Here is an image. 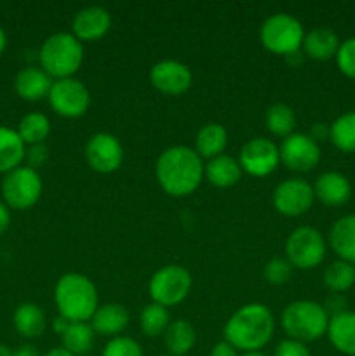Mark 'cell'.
Masks as SVG:
<instances>
[{"label": "cell", "instance_id": "ffe728a7", "mask_svg": "<svg viewBox=\"0 0 355 356\" xmlns=\"http://www.w3.org/2000/svg\"><path fill=\"white\" fill-rule=\"evenodd\" d=\"M327 245L338 259L355 266V214L341 216L333 222L327 235Z\"/></svg>", "mask_w": 355, "mask_h": 356}, {"label": "cell", "instance_id": "ee69618b", "mask_svg": "<svg viewBox=\"0 0 355 356\" xmlns=\"http://www.w3.org/2000/svg\"><path fill=\"white\" fill-rule=\"evenodd\" d=\"M13 356H40V353L33 346H30V344H24V346L13 351Z\"/></svg>", "mask_w": 355, "mask_h": 356}, {"label": "cell", "instance_id": "30bf717a", "mask_svg": "<svg viewBox=\"0 0 355 356\" xmlns=\"http://www.w3.org/2000/svg\"><path fill=\"white\" fill-rule=\"evenodd\" d=\"M49 106L56 115L63 118H80L87 113L90 106V92L82 80L61 79L52 82L49 90Z\"/></svg>", "mask_w": 355, "mask_h": 356}, {"label": "cell", "instance_id": "d590c367", "mask_svg": "<svg viewBox=\"0 0 355 356\" xmlns=\"http://www.w3.org/2000/svg\"><path fill=\"white\" fill-rule=\"evenodd\" d=\"M334 61H336L338 70L347 79L355 80V37L341 40V45L338 49V54L334 58Z\"/></svg>", "mask_w": 355, "mask_h": 356}, {"label": "cell", "instance_id": "f6af8a7d", "mask_svg": "<svg viewBox=\"0 0 355 356\" xmlns=\"http://www.w3.org/2000/svg\"><path fill=\"white\" fill-rule=\"evenodd\" d=\"M44 356H75V355H72L68 350H65L63 346H59V348H52V350L47 351Z\"/></svg>", "mask_w": 355, "mask_h": 356}, {"label": "cell", "instance_id": "836d02e7", "mask_svg": "<svg viewBox=\"0 0 355 356\" xmlns=\"http://www.w3.org/2000/svg\"><path fill=\"white\" fill-rule=\"evenodd\" d=\"M292 270H294V268L291 266V263H289L285 257H271V259L267 261V264H265L263 277L268 284L278 287V285H284L291 280Z\"/></svg>", "mask_w": 355, "mask_h": 356}, {"label": "cell", "instance_id": "d4e9b609", "mask_svg": "<svg viewBox=\"0 0 355 356\" xmlns=\"http://www.w3.org/2000/svg\"><path fill=\"white\" fill-rule=\"evenodd\" d=\"M26 155V145L21 141L17 131L0 125V174L21 167Z\"/></svg>", "mask_w": 355, "mask_h": 356}, {"label": "cell", "instance_id": "83f0119b", "mask_svg": "<svg viewBox=\"0 0 355 356\" xmlns=\"http://www.w3.org/2000/svg\"><path fill=\"white\" fill-rule=\"evenodd\" d=\"M329 141L341 153H355V110L345 111L329 124Z\"/></svg>", "mask_w": 355, "mask_h": 356}, {"label": "cell", "instance_id": "5bb4252c", "mask_svg": "<svg viewBox=\"0 0 355 356\" xmlns=\"http://www.w3.org/2000/svg\"><path fill=\"white\" fill-rule=\"evenodd\" d=\"M281 163L292 172H310L320 163V146L313 141L308 132H292L282 139L278 146Z\"/></svg>", "mask_w": 355, "mask_h": 356}, {"label": "cell", "instance_id": "b9f144b4", "mask_svg": "<svg viewBox=\"0 0 355 356\" xmlns=\"http://www.w3.org/2000/svg\"><path fill=\"white\" fill-rule=\"evenodd\" d=\"M9 225H10L9 207H7V205L3 204V202H0V235L7 232Z\"/></svg>", "mask_w": 355, "mask_h": 356}, {"label": "cell", "instance_id": "603a6c76", "mask_svg": "<svg viewBox=\"0 0 355 356\" xmlns=\"http://www.w3.org/2000/svg\"><path fill=\"white\" fill-rule=\"evenodd\" d=\"M242 174L244 172L240 169L239 160L226 155V153L205 162L204 179H207V183L214 188L225 190V188L235 186L240 177H242Z\"/></svg>", "mask_w": 355, "mask_h": 356}, {"label": "cell", "instance_id": "484cf974", "mask_svg": "<svg viewBox=\"0 0 355 356\" xmlns=\"http://www.w3.org/2000/svg\"><path fill=\"white\" fill-rule=\"evenodd\" d=\"M197 332L188 320H173L164 332V344L173 356H184L194 350Z\"/></svg>", "mask_w": 355, "mask_h": 356}, {"label": "cell", "instance_id": "1f68e13d", "mask_svg": "<svg viewBox=\"0 0 355 356\" xmlns=\"http://www.w3.org/2000/svg\"><path fill=\"white\" fill-rule=\"evenodd\" d=\"M17 134L24 145H44V141L51 134V120L38 111L24 115L17 125Z\"/></svg>", "mask_w": 355, "mask_h": 356}, {"label": "cell", "instance_id": "ab89813d", "mask_svg": "<svg viewBox=\"0 0 355 356\" xmlns=\"http://www.w3.org/2000/svg\"><path fill=\"white\" fill-rule=\"evenodd\" d=\"M209 356H240L239 351L235 350V348L232 346L230 343H226L225 339L219 341V343H216L214 346H212L211 353Z\"/></svg>", "mask_w": 355, "mask_h": 356}, {"label": "cell", "instance_id": "44dd1931", "mask_svg": "<svg viewBox=\"0 0 355 356\" xmlns=\"http://www.w3.org/2000/svg\"><path fill=\"white\" fill-rule=\"evenodd\" d=\"M54 80L38 66H26L14 79V89L24 101H40L49 96Z\"/></svg>", "mask_w": 355, "mask_h": 356}, {"label": "cell", "instance_id": "9c48e42d", "mask_svg": "<svg viewBox=\"0 0 355 356\" xmlns=\"http://www.w3.org/2000/svg\"><path fill=\"white\" fill-rule=\"evenodd\" d=\"M42 177L38 170L28 165H21L17 169L6 174L2 181V195L6 205L16 211L31 209L42 197Z\"/></svg>", "mask_w": 355, "mask_h": 356}, {"label": "cell", "instance_id": "d6a6232c", "mask_svg": "<svg viewBox=\"0 0 355 356\" xmlns=\"http://www.w3.org/2000/svg\"><path fill=\"white\" fill-rule=\"evenodd\" d=\"M171 323L169 309L164 306L150 302L139 313V329L146 337H159L164 336Z\"/></svg>", "mask_w": 355, "mask_h": 356}, {"label": "cell", "instance_id": "74e56055", "mask_svg": "<svg viewBox=\"0 0 355 356\" xmlns=\"http://www.w3.org/2000/svg\"><path fill=\"white\" fill-rule=\"evenodd\" d=\"M24 160L28 162V167L31 169H40L45 162L49 160V149L45 145H33L26 149V155H24Z\"/></svg>", "mask_w": 355, "mask_h": 356}, {"label": "cell", "instance_id": "7c38bea8", "mask_svg": "<svg viewBox=\"0 0 355 356\" xmlns=\"http://www.w3.org/2000/svg\"><path fill=\"white\" fill-rule=\"evenodd\" d=\"M239 163L244 174L251 177H267L281 165L278 145L268 138H253L239 152Z\"/></svg>", "mask_w": 355, "mask_h": 356}, {"label": "cell", "instance_id": "2e32d148", "mask_svg": "<svg viewBox=\"0 0 355 356\" xmlns=\"http://www.w3.org/2000/svg\"><path fill=\"white\" fill-rule=\"evenodd\" d=\"M111 14L101 6L80 9L72 19V35L82 44L97 42L110 31Z\"/></svg>", "mask_w": 355, "mask_h": 356}, {"label": "cell", "instance_id": "ba28073f", "mask_svg": "<svg viewBox=\"0 0 355 356\" xmlns=\"http://www.w3.org/2000/svg\"><path fill=\"white\" fill-rule=\"evenodd\" d=\"M191 273L181 264H166L152 275L148 282V294L152 302L174 308L188 298L191 291Z\"/></svg>", "mask_w": 355, "mask_h": 356}, {"label": "cell", "instance_id": "f1b7e54d", "mask_svg": "<svg viewBox=\"0 0 355 356\" xmlns=\"http://www.w3.org/2000/svg\"><path fill=\"white\" fill-rule=\"evenodd\" d=\"M94 330L89 322H70L61 336V346L75 356H84L93 350Z\"/></svg>", "mask_w": 355, "mask_h": 356}, {"label": "cell", "instance_id": "3957f363", "mask_svg": "<svg viewBox=\"0 0 355 356\" xmlns=\"http://www.w3.org/2000/svg\"><path fill=\"white\" fill-rule=\"evenodd\" d=\"M54 305L59 316L68 322H90L100 306L96 285L77 271L61 275L54 287Z\"/></svg>", "mask_w": 355, "mask_h": 356}, {"label": "cell", "instance_id": "f35d334b", "mask_svg": "<svg viewBox=\"0 0 355 356\" xmlns=\"http://www.w3.org/2000/svg\"><path fill=\"white\" fill-rule=\"evenodd\" d=\"M322 306L326 308L327 315L329 316L340 315V313L347 312V299H345L343 294H333V292H331Z\"/></svg>", "mask_w": 355, "mask_h": 356}, {"label": "cell", "instance_id": "8992f818", "mask_svg": "<svg viewBox=\"0 0 355 356\" xmlns=\"http://www.w3.org/2000/svg\"><path fill=\"white\" fill-rule=\"evenodd\" d=\"M305 33L298 17L287 13H277L268 16L261 24L260 42L271 54L291 58L301 51Z\"/></svg>", "mask_w": 355, "mask_h": 356}, {"label": "cell", "instance_id": "5b68a950", "mask_svg": "<svg viewBox=\"0 0 355 356\" xmlns=\"http://www.w3.org/2000/svg\"><path fill=\"white\" fill-rule=\"evenodd\" d=\"M331 316L320 302L312 299H298L284 308L281 327L287 339L299 343H313L327 334Z\"/></svg>", "mask_w": 355, "mask_h": 356}, {"label": "cell", "instance_id": "7dc6e473", "mask_svg": "<svg viewBox=\"0 0 355 356\" xmlns=\"http://www.w3.org/2000/svg\"><path fill=\"white\" fill-rule=\"evenodd\" d=\"M0 356H13V351L6 344H0Z\"/></svg>", "mask_w": 355, "mask_h": 356}, {"label": "cell", "instance_id": "7402d4cb", "mask_svg": "<svg viewBox=\"0 0 355 356\" xmlns=\"http://www.w3.org/2000/svg\"><path fill=\"white\" fill-rule=\"evenodd\" d=\"M326 336L334 350L347 356H355V312L347 309L331 316Z\"/></svg>", "mask_w": 355, "mask_h": 356}, {"label": "cell", "instance_id": "bcb514c9", "mask_svg": "<svg viewBox=\"0 0 355 356\" xmlns=\"http://www.w3.org/2000/svg\"><path fill=\"white\" fill-rule=\"evenodd\" d=\"M7 47V35L6 31H3V28L0 26V56H2V52L6 51Z\"/></svg>", "mask_w": 355, "mask_h": 356}, {"label": "cell", "instance_id": "8d00e7d4", "mask_svg": "<svg viewBox=\"0 0 355 356\" xmlns=\"http://www.w3.org/2000/svg\"><path fill=\"white\" fill-rule=\"evenodd\" d=\"M274 356H312L308 346L294 339H284L275 346Z\"/></svg>", "mask_w": 355, "mask_h": 356}, {"label": "cell", "instance_id": "9a60e30c", "mask_svg": "<svg viewBox=\"0 0 355 356\" xmlns=\"http://www.w3.org/2000/svg\"><path fill=\"white\" fill-rule=\"evenodd\" d=\"M150 83L166 96H181L194 83L191 70L178 59H162L150 70Z\"/></svg>", "mask_w": 355, "mask_h": 356}, {"label": "cell", "instance_id": "c3c4849f", "mask_svg": "<svg viewBox=\"0 0 355 356\" xmlns=\"http://www.w3.org/2000/svg\"><path fill=\"white\" fill-rule=\"evenodd\" d=\"M240 356H268V355H265L263 351H249V353H242Z\"/></svg>", "mask_w": 355, "mask_h": 356}, {"label": "cell", "instance_id": "d6986e66", "mask_svg": "<svg viewBox=\"0 0 355 356\" xmlns=\"http://www.w3.org/2000/svg\"><path fill=\"white\" fill-rule=\"evenodd\" d=\"M340 45L341 40L336 31L327 26H317L305 33L301 51L313 61H329L336 58Z\"/></svg>", "mask_w": 355, "mask_h": 356}, {"label": "cell", "instance_id": "cb8c5ba5", "mask_svg": "<svg viewBox=\"0 0 355 356\" xmlns=\"http://www.w3.org/2000/svg\"><path fill=\"white\" fill-rule=\"evenodd\" d=\"M228 145V132L218 122H209L198 129L194 149L202 160H211L223 155Z\"/></svg>", "mask_w": 355, "mask_h": 356}, {"label": "cell", "instance_id": "7bdbcfd3", "mask_svg": "<svg viewBox=\"0 0 355 356\" xmlns=\"http://www.w3.org/2000/svg\"><path fill=\"white\" fill-rule=\"evenodd\" d=\"M68 325H70L68 320L63 318V316H59V315H58V318H56L54 322H52V329H54V332L58 334L59 337H61L63 332H65V330L68 329Z\"/></svg>", "mask_w": 355, "mask_h": 356}, {"label": "cell", "instance_id": "6da1fadb", "mask_svg": "<svg viewBox=\"0 0 355 356\" xmlns=\"http://www.w3.org/2000/svg\"><path fill=\"white\" fill-rule=\"evenodd\" d=\"M204 160L194 148L174 145L164 149L155 162V179L169 197L184 198L204 181Z\"/></svg>", "mask_w": 355, "mask_h": 356}, {"label": "cell", "instance_id": "e575fe53", "mask_svg": "<svg viewBox=\"0 0 355 356\" xmlns=\"http://www.w3.org/2000/svg\"><path fill=\"white\" fill-rule=\"evenodd\" d=\"M101 356H143V348L132 337L117 336L104 344Z\"/></svg>", "mask_w": 355, "mask_h": 356}, {"label": "cell", "instance_id": "4316f807", "mask_svg": "<svg viewBox=\"0 0 355 356\" xmlns=\"http://www.w3.org/2000/svg\"><path fill=\"white\" fill-rule=\"evenodd\" d=\"M47 320H45V313L40 306L35 302H23L14 312V327H16L17 334L26 339H35L44 334Z\"/></svg>", "mask_w": 355, "mask_h": 356}, {"label": "cell", "instance_id": "277c9868", "mask_svg": "<svg viewBox=\"0 0 355 356\" xmlns=\"http://www.w3.org/2000/svg\"><path fill=\"white\" fill-rule=\"evenodd\" d=\"M38 61L51 79H72L84 63V44L68 31L52 33L42 42Z\"/></svg>", "mask_w": 355, "mask_h": 356}, {"label": "cell", "instance_id": "f546056e", "mask_svg": "<svg viewBox=\"0 0 355 356\" xmlns=\"http://www.w3.org/2000/svg\"><path fill=\"white\" fill-rule=\"evenodd\" d=\"M324 285L333 294H345L355 285V266L336 259L324 270Z\"/></svg>", "mask_w": 355, "mask_h": 356}, {"label": "cell", "instance_id": "52a82bcc", "mask_svg": "<svg viewBox=\"0 0 355 356\" xmlns=\"http://www.w3.org/2000/svg\"><path fill=\"white\" fill-rule=\"evenodd\" d=\"M285 259L296 270H313L326 259L327 240L313 226H298L285 238Z\"/></svg>", "mask_w": 355, "mask_h": 356}, {"label": "cell", "instance_id": "8fae6325", "mask_svg": "<svg viewBox=\"0 0 355 356\" xmlns=\"http://www.w3.org/2000/svg\"><path fill=\"white\" fill-rule=\"evenodd\" d=\"M271 204L275 211L285 218L305 216L315 204L313 186L301 177H289L275 186Z\"/></svg>", "mask_w": 355, "mask_h": 356}, {"label": "cell", "instance_id": "7a4b0ae2", "mask_svg": "<svg viewBox=\"0 0 355 356\" xmlns=\"http://www.w3.org/2000/svg\"><path fill=\"white\" fill-rule=\"evenodd\" d=\"M275 334V316L267 305H244L226 320L223 336L240 353L261 351Z\"/></svg>", "mask_w": 355, "mask_h": 356}, {"label": "cell", "instance_id": "4dcf8cb0", "mask_svg": "<svg viewBox=\"0 0 355 356\" xmlns=\"http://www.w3.org/2000/svg\"><path fill=\"white\" fill-rule=\"evenodd\" d=\"M265 125L271 136L284 139L294 132L296 115L289 104L275 103L268 106L267 113H265Z\"/></svg>", "mask_w": 355, "mask_h": 356}, {"label": "cell", "instance_id": "60d3db41", "mask_svg": "<svg viewBox=\"0 0 355 356\" xmlns=\"http://www.w3.org/2000/svg\"><path fill=\"white\" fill-rule=\"evenodd\" d=\"M308 136L317 143L326 141V139H329V124H322V122H319V124H313V127L310 129Z\"/></svg>", "mask_w": 355, "mask_h": 356}, {"label": "cell", "instance_id": "ac0fdd59", "mask_svg": "<svg viewBox=\"0 0 355 356\" xmlns=\"http://www.w3.org/2000/svg\"><path fill=\"white\" fill-rule=\"evenodd\" d=\"M129 312L125 306L118 305V302H106V305L97 306L96 313L90 318V327H93L94 334L103 337H117L122 336L129 325Z\"/></svg>", "mask_w": 355, "mask_h": 356}, {"label": "cell", "instance_id": "4fadbf2b", "mask_svg": "<svg viewBox=\"0 0 355 356\" xmlns=\"http://www.w3.org/2000/svg\"><path fill=\"white\" fill-rule=\"evenodd\" d=\"M87 165L97 174H113L124 163V146L117 136L110 132H96L84 148Z\"/></svg>", "mask_w": 355, "mask_h": 356}, {"label": "cell", "instance_id": "e0dca14e", "mask_svg": "<svg viewBox=\"0 0 355 356\" xmlns=\"http://www.w3.org/2000/svg\"><path fill=\"white\" fill-rule=\"evenodd\" d=\"M312 186L315 200L326 207H343L352 198L350 179L336 170H326L319 174Z\"/></svg>", "mask_w": 355, "mask_h": 356}]
</instances>
